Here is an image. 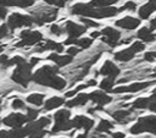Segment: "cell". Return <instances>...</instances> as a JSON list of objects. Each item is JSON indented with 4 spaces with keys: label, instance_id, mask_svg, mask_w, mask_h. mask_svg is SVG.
Returning <instances> with one entry per match:
<instances>
[{
    "label": "cell",
    "instance_id": "cell-6",
    "mask_svg": "<svg viewBox=\"0 0 156 138\" xmlns=\"http://www.w3.org/2000/svg\"><path fill=\"white\" fill-rule=\"evenodd\" d=\"M144 49H145L144 43H141V42H134L129 48H127V49H124V50H121V51L116 53V54H115V59H116L117 61L126 62V61L132 60V59L134 57L135 54L143 51Z\"/></svg>",
    "mask_w": 156,
    "mask_h": 138
},
{
    "label": "cell",
    "instance_id": "cell-53",
    "mask_svg": "<svg viewBox=\"0 0 156 138\" xmlns=\"http://www.w3.org/2000/svg\"><path fill=\"white\" fill-rule=\"evenodd\" d=\"M151 98H154V99H156V89L154 90V93H152V95H151Z\"/></svg>",
    "mask_w": 156,
    "mask_h": 138
},
{
    "label": "cell",
    "instance_id": "cell-26",
    "mask_svg": "<svg viewBox=\"0 0 156 138\" xmlns=\"http://www.w3.org/2000/svg\"><path fill=\"white\" fill-rule=\"evenodd\" d=\"M63 104H65V99H63V98L52 96V98H50L49 100H46V103H45V105H44V109H45L46 111H50V110H54V109H56V107H58V106H61V105H63Z\"/></svg>",
    "mask_w": 156,
    "mask_h": 138
},
{
    "label": "cell",
    "instance_id": "cell-14",
    "mask_svg": "<svg viewBox=\"0 0 156 138\" xmlns=\"http://www.w3.org/2000/svg\"><path fill=\"white\" fill-rule=\"evenodd\" d=\"M88 95H89V100H91L93 103H95V104H98L100 106H104V105L108 104L112 100V98L110 95H107L102 90H95V92H93V93H90Z\"/></svg>",
    "mask_w": 156,
    "mask_h": 138
},
{
    "label": "cell",
    "instance_id": "cell-27",
    "mask_svg": "<svg viewBox=\"0 0 156 138\" xmlns=\"http://www.w3.org/2000/svg\"><path fill=\"white\" fill-rule=\"evenodd\" d=\"M27 101L33 104V105H37V106H40L44 101V95L40 94V93H33L30 95H28L27 98Z\"/></svg>",
    "mask_w": 156,
    "mask_h": 138
},
{
    "label": "cell",
    "instance_id": "cell-52",
    "mask_svg": "<svg viewBox=\"0 0 156 138\" xmlns=\"http://www.w3.org/2000/svg\"><path fill=\"white\" fill-rule=\"evenodd\" d=\"M77 138H88V136H87V133H82V134H78Z\"/></svg>",
    "mask_w": 156,
    "mask_h": 138
},
{
    "label": "cell",
    "instance_id": "cell-44",
    "mask_svg": "<svg viewBox=\"0 0 156 138\" xmlns=\"http://www.w3.org/2000/svg\"><path fill=\"white\" fill-rule=\"evenodd\" d=\"M7 15V9L2 5H0V20H4Z\"/></svg>",
    "mask_w": 156,
    "mask_h": 138
},
{
    "label": "cell",
    "instance_id": "cell-20",
    "mask_svg": "<svg viewBox=\"0 0 156 138\" xmlns=\"http://www.w3.org/2000/svg\"><path fill=\"white\" fill-rule=\"evenodd\" d=\"M48 60L54 61L57 66L61 67V66H66V65L71 64L72 60H73V56H71V55H58L56 53H52L48 56Z\"/></svg>",
    "mask_w": 156,
    "mask_h": 138
},
{
    "label": "cell",
    "instance_id": "cell-32",
    "mask_svg": "<svg viewBox=\"0 0 156 138\" xmlns=\"http://www.w3.org/2000/svg\"><path fill=\"white\" fill-rule=\"evenodd\" d=\"M147 101H149V98H139V99H136V100L132 104V106H133L134 109H146Z\"/></svg>",
    "mask_w": 156,
    "mask_h": 138
},
{
    "label": "cell",
    "instance_id": "cell-17",
    "mask_svg": "<svg viewBox=\"0 0 156 138\" xmlns=\"http://www.w3.org/2000/svg\"><path fill=\"white\" fill-rule=\"evenodd\" d=\"M139 24H140V20L135 17H130V16H127V17H123L116 21V26L123 29H135Z\"/></svg>",
    "mask_w": 156,
    "mask_h": 138
},
{
    "label": "cell",
    "instance_id": "cell-54",
    "mask_svg": "<svg viewBox=\"0 0 156 138\" xmlns=\"http://www.w3.org/2000/svg\"><path fill=\"white\" fill-rule=\"evenodd\" d=\"M1 51H2V45L0 44V53H1Z\"/></svg>",
    "mask_w": 156,
    "mask_h": 138
},
{
    "label": "cell",
    "instance_id": "cell-15",
    "mask_svg": "<svg viewBox=\"0 0 156 138\" xmlns=\"http://www.w3.org/2000/svg\"><path fill=\"white\" fill-rule=\"evenodd\" d=\"M72 126L73 128H82L84 131H89L94 126V120L85 116H76L72 120Z\"/></svg>",
    "mask_w": 156,
    "mask_h": 138
},
{
    "label": "cell",
    "instance_id": "cell-41",
    "mask_svg": "<svg viewBox=\"0 0 156 138\" xmlns=\"http://www.w3.org/2000/svg\"><path fill=\"white\" fill-rule=\"evenodd\" d=\"M144 59H145L146 61H149V62L155 61V60H156V51H147V53H145Z\"/></svg>",
    "mask_w": 156,
    "mask_h": 138
},
{
    "label": "cell",
    "instance_id": "cell-46",
    "mask_svg": "<svg viewBox=\"0 0 156 138\" xmlns=\"http://www.w3.org/2000/svg\"><path fill=\"white\" fill-rule=\"evenodd\" d=\"M66 2H67V0H57L55 6H57V7H63V6L66 5Z\"/></svg>",
    "mask_w": 156,
    "mask_h": 138
},
{
    "label": "cell",
    "instance_id": "cell-47",
    "mask_svg": "<svg viewBox=\"0 0 156 138\" xmlns=\"http://www.w3.org/2000/svg\"><path fill=\"white\" fill-rule=\"evenodd\" d=\"M150 29H151V31H152V29H156V17L150 21Z\"/></svg>",
    "mask_w": 156,
    "mask_h": 138
},
{
    "label": "cell",
    "instance_id": "cell-45",
    "mask_svg": "<svg viewBox=\"0 0 156 138\" xmlns=\"http://www.w3.org/2000/svg\"><path fill=\"white\" fill-rule=\"evenodd\" d=\"M111 136H112V138H124V133H122V132H115Z\"/></svg>",
    "mask_w": 156,
    "mask_h": 138
},
{
    "label": "cell",
    "instance_id": "cell-18",
    "mask_svg": "<svg viewBox=\"0 0 156 138\" xmlns=\"http://www.w3.org/2000/svg\"><path fill=\"white\" fill-rule=\"evenodd\" d=\"M48 125H50V118L48 117H41L37 121H30V123L26 127L28 134L32 133V132H35V131H40V129H44Z\"/></svg>",
    "mask_w": 156,
    "mask_h": 138
},
{
    "label": "cell",
    "instance_id": "cell-36",
    "mask_svg": "<svg viewBox=\"0 0 156 138\" xmlns=\"http://www.w3.org/2000/svg\"><path fill=\"white\" fill-rule=\"evenodd\" d=\"M11 106H12L15 110H18V109H26V105H24L23 100H21V99H15V100L12 101Z\"/></svg>",
    "mask_w": 156,
    "mask_h": 138
},
{
    "label": "cell",
    "instance_id": "cell-19",
    "mask_svg": "<svg viewBox=\"0 0 156 138\" xmlns=\"http://www.w3.org/2000/svg\"><path fill=\"white\" fill-rule=\"evenodd\" d=\"M155 11H156V0H149L147 4L143 5V6L139 9L138 13H139V17H140L141 20H146V18H149V16H150L152 12H155Z\"/></svg>",
    "mask_w": 156,
    "mask_h": 138
},
{
    "label": "cell",
    "instance_id": "cell-13",
    "mask_svg": "<svg viewBox=\"0 0 156 138\" xmlns=\"http://www.w3.org/2000/svg\"><path fill=\"white\" fill-rule=\"evenodd\" d=\"M24 122H27V117L23 114H10L2 120V123L11 128H20Z\"/></svg>",
    "mask_w": 156,
    "mask_h": 138
},
{
    "label": "cell",
    "instance_id": "cell-39",
    "mask_svg": "<svg viewBox=\"0 0 156 138\" xmlns=\"http://www.w3.org/2000/svg\"><path fill=\"white\" fill-rule=\"evenodd\" d=\"M45 134H46V132L44 129H40V131H35V132L29 133L28 134V138H43Z\"/></svg>",
    "mask_w": 156,
    "mask_h": 138
},
{
    "label": "cell",
    "instance_id": "cell-2",
    "mask_svg": "<svg viewBox=\"0 0 156 138\" xmlns=\"http://www.w3.org/2000/svg\"><path fill=\"white\" fill-rule=\"evenodd\" d=\"M119 11L116 7L105 6V7H96L91 6L90 4H82L78 2L71 7V13L79 15L83 17H93V18H107L117 15Z\"/></svg>",
    "mask_w": 156,
    "mask_h": 138
},
{
    "label": "cell",
    "instance_id": "cell-7",
    "mask_svg": "<svg viewBox=\"0 0 156 138\" xmlns=\"http://www.w3.org/2000/svg\"><path fill=\"white\" fill-rule=\"evenodd\" d=\"M21 42L16 44L17 48L21 46H28V45H34L37 43H39L43 39V34L38 31H30V29H24L21 32L20 34Z\"/></svg>",
    "mask_w": 156,
    "mask_h": 138
},
{
    "label": "cell",
    "instance_id": "cell-49",
    "mask_svg": "<svg viewBox=\"0 0 156 138\" xmlns=\"http://www.w3.org/2000/svg\"><path fill=\"white\" fill-rule=\"evenodd\" d=\"M100 35H101V33H100V32H98V31L91 32V34H90V37H91L93 39H95V38H98V37H100Z\"/></svg>",
    "mask_w": 156,
    "mask_h": 138
},
{
    "label": "cell",
    "instance_id": "cell-1",
    "mask_svg": "<svg viewBox=\"0 0 156 138\" xmlns=\"http://www.w3.org/2000/svg\"><path fill=\"white\" fill-rule=\"evenodd\" d=\"M58 68L54 66H43L39 68L34 74H32V79L41 85H46L50 88H54L56 90H62L66 87V81L57 76Z\"/></svg>",
    "mask_w": 156,
    "mask_h": 138
},
{
    "label": "cell",
    "instance_id": "cell-35",
    "mask_svg": "<svg viewBox=\"0 0 156 138\" xmlns=\"http://www.w3.org/2000/svg\"><path fill=\"white\" fill-rule=\"evenodd\" d=\"M80 21L84 23V26H85L87 28H88V27H99V23H98V22H95V21H93V20H88L87 17H82Z\"/></svg>",
    "mask_w": 156,
    "mask_h": 138
},
{
    "label": "cell",
    "instance_id": "cell-9",
    "mask_svg": "<svg viewBox=\"0 0 156 138\" xmlns=\"http://www.w3.org/2000/svg\"><path fill=\"white\" fill-rule=\"evenodd\" d=\"M56 16H57V10L56 9H54V10H51V9H44L40 12L35 13V16L32 17V18H33V23H37V24L41 26V24H44L46 22L54 21L56 18Z\"/></svg>",
    "mask_w": 156,
    "mask_h": 138
},
{
    "label": "cell",
    "instance_id": "cell-12",
    "mask_svg": "<svg viewBox=\"0 0 156 138\" xmlns=\"http://www.w3.org/2000/svg\"><path fill=\"white\" fill-rule=\"evenodd\" d=\"M67 34H68V38H79L83 33L87 32V27L85 26H79L72 21H67L66 22V26H65V29H63Z\"/></svg>",
    "mask_w": 156,
    "mask_h": 138
},
{
    "label": "cell",
    "instance_id": "cell-25",
    "mask_svg": "<svg viewBox=\"0 0 156 138\" xmlns=\"http://www.w3.org/2000/svg\"><path fill=\"white\" fill-rule=\"evenodd\" d=\"M45 50H54L56 53H61V51H63V45L60 44V43L52 42V40H46V43L44 45H41V48L37 49V51L41 53V51H45Z\"/></svg>",
    "mask_w": 156,
    "mask_h": 138
},
{
    "label": "cell",
    "instance_id": "cell-55",
    "mask_svg": "<svg viewBox=\"0 0 156 138\" xmlns=\"http://www.w3.org/2000/svg\"><path fill=\"white\" fill-rule=\"evenodd\" d=\"M0 64H1V61H0Z\"/></svg>",
    "mask_w": 156,
    "mask_h": 138
},
{
    "label": "cell",
    "instance_id": "cell-33",
    "mask_svg": "<svg viewBox=\"0 0 156 138\" xmlns=\"http://www.w3.org/2000/svg\"><path fill=\"white\" fill-rule=\"evenodd\" d=\"M38 116V110H34V109H30V107H27V121L30 122V121H34Z\"/></svg>",
    "mask_w": 156,
    "mask_h": 138
},
{
    "label": "cell",
    "instance_id": "cell-8",
    "mask_svg": "<svg viewBox=\"0 0 156 138\" xmlns=\"http://www.w3.org/2000/svg\"><path fill=\"white\" fill-rule=\"evenodd\" d=\"M33 24V18L28 15L12 13L7 20V26L10 29H16L20 27H29Z\"/></svg>",
    "mask_w": 156,
    "mask_h": 138
},
{
    "label": "cell",
    "instance_id": "cell-3",
    "mask_svg": "<svg viewBox=\"0 0 156 138\" xmlns=\"http://www.w3.org/2000/svg\"><path fill=\"white\" fill-rule=\"evenodd\" d=\"M32 68L33 66L29 62H27L26 60L22 61L21 64L16 65V68L11 76V79L23 87H27L28 83L32 81Z\"/></svg>",
    "mask_w": 156,
    "mask_h": 138
},
{
    "label": "cell",
    "instance_id": "cell-11",
    "mask_svg": "<svg viewBox=\"0 0 156 138\" xmlns=\"http://www.w3.org/2000/svg\"><path fill=\"white\" fill-rule=\"evenodd\" d=\"M154 82H136V83H132L129 85H121L117 87L115 89H112L113 93H136L140 92L145 88H147L149 85H151Z\"/></svg>",
    "mask_w": 156,
    "mask_h": 138
},
{
    "label": "cell",
    "instance_id": "cell-37",
    "mask_svg": "<svg viewBox=\"0 0 156 138\" xmlns=\"http://www.w3.org/2000/svg\"><path fill=\"white\" fill-rule=\"evenodd\" d=\"M84 88H88V85H87V84H82V85H78L76 89L67 92V93H66V96H68V98H69V96H73V95H76L78 92H80V90H82V89H84Z\"/></svg>",
    "mask_w": 156,
    "mask_h": 138
},
{
    "label": "cell",
    "instance_id": "cell-40",
    "mask_svg": "<svg viewBox=\"0 0 156 138\" xmlns=\"http://www.w3.org/2000/svg\"><path fill=\"white\" fill-rule=\"evenodd\" d=\"M146 109H149V110L152 111V112H156V99L149 96V101H147V106H146Z\"/></svg>",
    "mask_w": 156,
    "mask_h": 138
},
{
    "label": "cell",
    "instance_id": "cell-5",
    "mask_svg": "<svg viewBox=\"0 0 156 138\" xmlns=\"http://www.w3.org/2000/svg\"><path fill=\"white\" fill-rule=\"evenodd\" d=\"M71 112L68 110H60L54 115V120H55V125L51 129L52 133H57L61 131H69L71 128H73L72 126V121L69 120Z\"/></svg>",
    "mask_w": 156,
    "mask_h": 138
},
{
    "label": "cell",
    "instance_id": "cell-28",
    "mask_svg": "<svg viewBox=\"0 0 156 138\" xmlns=\"http://www.w3.org/2000/svg\"><path fill=\"white\" fill-rule=\"evenodd\" d=\"M115 84V78L113 77H106L101 81L100 83V88L105 92H111L112 90V87Z\"/></svg>",
    "mask_w": 156,
    "mask_h": 138
},
{
    "label": "cell",
    "instance_id": "cell-42",
    "mask_svg": "<svg viewBox=\"0 0 156 138\" xmlns=\"http://www.w3.org/2000/svg\"><path fill=\"white\" fill-rule=\"evenodd\" d=\"M9 34V26L7 24H1L0 26V39L5 38Z\"/></svg>",
    "mask_w": 156,
    "mask_h": 138
},
{
    "label": "cell",
    "instance_id": "cell-31",
    "mask_svg": "<svg viewBox=\"0 0 156 138\" xmlns=\"http://www.w3.org/2000/svg\"><path fill=\"white\" fill-rule=\"evenodd\" d=\"M117 1L118 0H91L89 4L96 7H105V6H111L112 4H116Z\"/></svg>",
    "mask_w": 156,
    "mask_h": 138
},
{
    "label": "cell",
    "instance_id": "cell-38",
    "mask_svg": "<svg viewBox=\"0 0 156 138\" xmlns=\"http://www.w3.org/2000/svg\"><path fill=\"white\" fill-rule=\"evenodd\" d=\"M50 32H51L52 34H55V35H61L65 31H63L60 26H57V24H52V26L50 27Z\"/></svg>",
    "mask_w": 156,
    "mask_h": 138
},
{
    "label": "cell",
    "instance_id": "cell-23",
    "mask_svg": "<svg viewBox=\"0 0 156 138\" xmlns=\"http://www.w3.org/2000/svg\"><path fill=\"white\" fill-rule=\"evenodd\" d=\"M138 38L139 39H141L143 42H146V43H150V42H154L155 39H156V35L151 32V29L150 28H147V27H143V28H140L139 31H138Z\"/></svg>",
    "mask_w": 156,
    "mask_h": 138
},
{
    "label": "cell",
    "instance_id": "cell-24",
    "mask_svg": "<svg viewBox=\"0 0 156 138\" xmlns=\"http://www.w3.org/2000/svg\"><path fill=\"white\" fill-rule=\"evenodd\" d=\"M89 100V95L88 94H84V93H80L78 94L76 98H73L72 100L67 101L66 105L68 107H74V106H80V105H85Z\"/></svg>",
    "mask_w": 156,
    "mask_h": 138
},
{
    "label": "cell",
    "instance_id": "cell-50",
    "mask_svg": "<svg viewBox=\"0 0 156 138\" xmlns=\"http://www.w3.org/2000/svg\"><path fill=\"white\" fill-rule=\"evenodd\" d=\"M87 85H88V87H90V85H96V81H95V79H90V81L87 83Z\"/></svg>",
    "mask_w": 156,
    "mask_h": 138
},
{
    "label": "cell",
    "instance_id": "cell-22",
    "mask_svg": "<svg viewBox=\"0 0 156 138\" xmlns=\"http://www.w3.org/2000/svg\"><path fill=\"white\" fill-rule=\"evenodd\" d=\"M117 122L119 123H126L127 121H129L132 118V110H118V111H115L112 115H111Z\"/></svg>",
    "mask_w": 156,
    "mask_h": 138
},
{
    "label": "cell",
    "instance_id": "cell-21",
    "mask_svg": "<svg viewBox=\"0 0 156 138\" xmlns=\"http://www.w3.org/2000/svg\"><path fill=\"white\" fill-rule=\"evenodd\" d=\"M34 4V0H0V5L9 7V6H17V7H30Z\"/></svg>",
    "mask_w": 156,
    "mask_h": 138
},
{
    "label": "cell",
    "instance_id": "cell-29",
    "mask_svg": "<svg viewBox=\"0 0 156 138\" xmlns=\"http://www.w3.org/2000/svg\"><path fill=\"white\" fill-rule=\"evenodd\" d=\"M111 128H113V123L111 121H108V120H101L100 123L96 127V129L99 132H110Z\"/></svg>",
    "mask_w": 156,
    "mask_h": 138
},
{
    "label": "cell",
    "instance_id": "cell-10",
    "mask_svg": "<svg viewBox=\"0 0 156 138\" xmlns=\"http://www.w3.org/2000/svg\"><path fill=\"white\" fill-rule=\"evenodd\" d=\"M100 33L102 35V40L106 44H108L110 46H116L118 44L119 38H121V33L117 29H115L112 27H106Z\"/></svg>",
    "mask_w": 156,
    "mask_h": 138
},
{
    "label": "cell",
    "instance_id": "cell-16",
    "mask_svg": "<svg viewBox=\"0 0 156 138\" xmlns=\"http://www.w3.org/2000/svg\"><path fill=\"white\" fill-rule=\"evenodd\" d=\"M99 73L102 74V76H106V77H113V78H115L116 76L119 74V68H118L112 61L107 60V61H105V64L101 66Z\"/></svg>",
    "mask_w": 156,
    "mask_h": 138
},
{
    "label": "cell",
    "instance_id": "cell-4",
    "mask_svg": "<svg viewBox=\"0 0 156 138\" xmlns=\"http://www.w3.org/2000/svg\"><path fill=\"white\" fill-rule=\"evenodd\" d=\"M132 134H140L144 132H149L156 134V116H144L138 120L135 125L129 128Z\"/></svg>",
    "mask_w": 156,
    "mask_h": 138
},
{
    "label": "cell",
    "instance_id": "cell-43",
    "mask_svg": "<svg viewBox=\"0 0 156 138\" xmlns=\"http://www.w3.org/2000/svg\"><path fill=\"white\" fill-rule=\"evenodd\" d=\"M79 51H80V49H78V48H76V46H69V48L67 49V53H68V55H71V56L77 55Z\"/></svg>",
    "mask_w": 156,
    "mask_h": 138
},
{
    "label": "cell",
    "instance_id": "cell-48",
    "mask_svg": "<svg viewBox=\"0 0 156 138\" xmlns=\"http://www.w3.org/2000/svg\"><path fill=\"white\" fill-rule=\"evenodd\" d=\"M39 61H40V59H38V57H32V59H30V62H29V64H30L32 66H35V65H37V64H38Z\"/></svg>",
    "mask_w": 156,
    "mask_h": 138
},
{
    "label": "cell",
    "instance_id": "cell-34",
    "mask_svg": "<svg viewBox=\"0 0 156 138\" xmlns=\"http://www.w3.org/2000/svg\"><path fill=\"white\" fill-rule=\"evenodd\" d=\"M135 7H136V4L135 2H133V1H127L121 9H118V11L121 12V11H124V10H130V11H134L135 10Z\"/></svg>",
    "mask_w": 156,
    "mask_h": 138
},
{
    "label": "cell",
    "instance_id": "cell-51",
    "mask_svg": "<svg viewBox=\"0 0 156 138\" xmlns=\"http://www.w3.org/2000/svg\"><path fill=\"white\" fill-rule=\"evenodd\" d=\"M45 2H48L49 5H56V1L57 0H44Z\"/></svg>",
    "mask_w": 156,
    "mask_h": 138
},
{
    "label": "cell",
    "instance_id": "cell-30",
    "mask_svg": "<svg viewBox=\"0 0 156 138\" xmlns=\"http://www.w3.org/2000/svg\"><path fill=\"white\" fill-rule=\"evenodd\" d=\"M93 44V38H77L74 45L80 46L82 49H88Z\"/></svg>",
    "mask_w": 156,
    "mask_h": 138
}]
</instances>
